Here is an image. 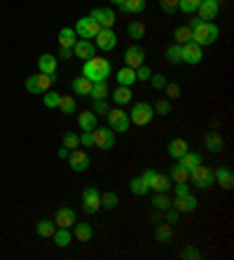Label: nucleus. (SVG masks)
Listing matches in <instances>:
<instances>
[{"label":"nucleus","mask_w":234,"mask_h":260,"mask_svg":"<svg viewBox=\"0 0 234 260\" xmlns=\"http://www.w3.org/2000/svg\"><path fill=\"white\" fill-rule=\"evenodd\" d=\"M192 43H197L199 47H209L218 40L220 28L213 21H202V19H192Z\"/></svg>","instance_id":"1"},{"label":"nucleus","mask_w":234,"mask_h":260,"mask_svg":"<svg viewBox=\"0 0 234 260\" xmlns=\"http://www.w3.org/2000/svg\"><path fill=\"white\" fill-rule=\"evenodd\" d=\"M113 73V66H110L108 59L103 56H91L82 63V75L91 82H101V80H108V75Z\"/></svg>","instance_id":"2"},{"label":"nucleus","mask_w":234,"mask_h":260,"mask_svg":"<svg viewBox=\"0 0 234 260\" xmlns=\"http://www.w3.org/2000/svg\"><path fill=\"white\" fill-rule=\"evenodd\" d=\"M152 117H155V108H152V103H148V101L133 103L131 113H129V120H131V124H136V127H145V124H150Z\"/></svg>","instance_id":"3"},{"label":"nucleus","mask_w":234,"mask_h":260,"mask_svg":"<svg viewBox=\"0 0 234 260\" xmlns=\"http://www.w3.org/2000/svg\"><path fill=\"white\" fill-rule=\"evenodd\" d=\"M106 115H108V127L113 129V132H129L131 120H129V113H126V110H122V106L110 108Z\"/></svg>","instance_id":"4"},{"label":"nucleus","mask_w":234,"mask_h":260,"mask_svg":"<svg viewBox=\"0 0 234 260\" xmlns=\"http://www.w3.org/2000/svg\"><path fill=\"white\" fill-rule=\"evenodd\" d=\"M54 82H56V75H45V73L30 75V78L26 80V91H30V94H45Z\"/></svg>","instance_id":"5"},{"label":"nucleus","mask_w":234,"mask_h":260,"mask_svg":"<svg viewBox=\"0 0 234 260\" xmlns=\"http://www.w3.org/2000/svg\"><path fill=\"white\" fill-rule=\"evenodd\" d=\"M190 178L194 181V185L197 188H213V183H216V178H213V169H209V167H204V164H197L194 169H190Z\"/></svg>","instance_id":"6"},{"label":"nucleus","mask_w":234,"mask_h":260,"mask_svg":"<svg viewBox=\"0 0 234 260\" xmlns=\"http://www.w3.org/2000/svg\"><path fill=\"white\" fill-rule=\"evenodd\" d=\"M91 139H94V145H96L98 150H113L115 145V132L108 127H101V129H94L91 132Z\"/></svg>","instance_id":"7"},{"label":"nucleus","mask_w":234,"mask_h":260,"mask_svg":"<svg viewBox=\"0 0 234 260\" xmlns=\"http://www.w3.org/2000/svg\"><path fill=\"white\" fill-rule=\"evenodd\" d=\"M98 30H101V24L91 17H82V19H78V24H75V33H78V38H87V40H91V38H96Z\"/></svg>","instance_id":"8"},{"label":"nucleus","mask_w":234,"mask_h":260,"mask_svg":"<svg viewBox=\"0 0 234 260\" xmlns=\"http://www.w3.org/2000/svg\"><path fill=\"white\" fill-rule=\"evenodd\" d=\"M71 49H73V56H78L80 61H87L91 56H96V45L91 43V40H87V38H78Z\"/></svg>","instance_id":"9"},{"label":"nucleus","mask_w":234,"mask_h":260,"mask_svg":"<svg viewBox=\"0 0 234 260\" xmlns=\"http://www.w3.org/2000/svg\"><path fill=\"white\" fill-rule=\"evenodd\" d=\"M98 209H101V192H98V188H87L82 192V211L96 213Z\"/></svg>","instance_id":"10"},{"label":"nucleus","mask_w":234,"mask_h":260,"mask_svg":"<svg viewBox=\"0 0 234 260\" xmlns=\"http://www.w3.org/2000/svg\"><path fill=\"white\" fill-rule=\"evenodd\" d=\"M145 63V49L138 47V45H131V47H126L124 52V66L133 68L136 71L138 66H143Z\"/></svg>","instance_id":"11"},{"label":"nucleus","mask_w":234,"mask_h":260,"mask_svg":"<svg viewBox=\"0 0 234 260\" xmlns=\"http://www.w3.org/2000/svg\"><path fill=\"white\" fill-rule=\"evenodd\" d=\"M202 59H204V52H202V47H199L197 43H185L183 45V63H190V66H197V63H202Z\"/></svg>","instance_id":"12"},{"label":"nucleus","mask_w":234,"mask_h":260,"mask_svg":"<svg viewBox=\"0 0 234 260\" xmlns=\"http://www.w3.org/2000/svg\"><path fill=\"white\" fill-rule=\"evenodd\" d=\"M89 17L96 19L98 24H101V28H113L115 21H117V17H115V10H110V7H96V10H91Z\"/></svg>","instance_id":"13"},{"label":"nucleus","mask_w":234,"mask_h":260,"mask_svg":"<svg viewBox=\"0 0 234 260\" xmlns=\"http://www.w3.org/2000/svg\"><path fill=\"white\" fill-rule=\"evenodd\" d=\"M197 12H199V19H202V21L216 19L218 12H220V0H202L197 7Z\"/></svg>","instance_id":"14"},{"label":"nucleus","mask_w":234,"mask_h":260,"mask_svg":"<svg viewBox=\"0 0 234 260\" xmlns=\"http://www.w3.org/2000/svg\"><path fill=\"white\" fill-rule=\"evenodd\" d=\"M94 40H96V47L106 49V52H110V49L117 47V33H115L113 28H101Z\"/></svg>","instance_id":"15"},{"label":"nucleus","mask_w":234,"mask_h":260,"mask_svg":"<svg viewBox=\"0 0 234 260\" xmlns=\"http://www.w3.org/2000/svg\"><path fill=\"white\" fill-rule=\"evenodd\" d=\"M75 223H78V216H75V211H73L71 206H61V209H56V216H54L56 228H73Z\"/></svg>","instance_id":"16"},{"label":"nucleus","mask_w":234,"mask_h":260,"mask_svg":"<svg viewBox=\"0 0 234 260\" xmlns=\"http://www.w3.org/2000/svg\"><path fill=\"white\" fill-rule=\"evenodd\" d=\"M68 162H71V169L75 171H87L89 169V152H84V150H75L68 152Z\"/></svg>","instance_id":"17"},{"label":"nucleus","mask_w":234,"mask_h":260,"mask_svg":"<svg viewBox=\"0 0 234 260\" xmlns=\"http://www.w3.org/2000/svg\"><path fill=\"white\" fill-rule=\"evenodd\" d=\"M171 206H174L178 213H192L199 206V202L194 194H183V197H176V202H171Z\"/></svg>","instance_id":"18"},{"label":"nucleus","mask_w":234,"mask_h":260,"mask_svg":"<svg viewBox=\"0 0 234 260\" xmlns=\"http://www.w3.org/2000/svg\"><path fill=\"white\" fill-rule=\"evenodd\" d=\"M213 178L220 183V188L232 190V185H234V174H232V169H229V167H218V169H213Z\"/></svg>","instance_id":"19"},{"label":"nucleus","mask_w":234,"mask_h":260,"mask_svg":"<svg viewBox=\"0 0 234 260\" xmlns=\"http://www.w3.org/2000/svg\"><path fill=\"white\" fill-rule=\"evenodd\" d=\"M78 124H80L82 132H94V129L98 127V115L94 113V110H84V113H80Z\"/></svg>","instance_id":"20"},{"label":"nucleus","mask_w":234,"mask_h":260,"mask_svg":"<svg viewBox=\"0 0 234 260\" xmlns=\"http://www.w3.org/2000/svg\"><path fill=\"white\" fill-rule=\"evenodd\" d=\"M56 66H59V59H56L54 54H42L40 59H38V71L45 73V75H54Z\"/></svg>","instance_id":"21"},{"label":"nucleus","mask_w":234,"mask_h":260,"mask_svg":"<svg viewBox=\"0 0 234 260\" xmlns=\"http://www.w3.org/2000/svg\"><path fill=\"white\" fill-rule=\"evenodd\" d=\"M115 80H117V85H120V87H131L133 82H138V80H136V71H133V68H129V66L120 68V71L115 73Z\"/></svg>","instance_id":"22"},{"label":"nucleus","mask_w":234,"mask_h":260,"mask_svg":"<svg viewBox=\"0 0 234 260\" xmlns=\"http://www.w3.org/2000/svg\"><path fill=\"white\" fill-rule=\"evenodd\" d=\"M73 237L78 242H89L91 237H94V228L89 223H75L73 225Z\"/></svg>","instance_id":"23"},{"label":"nucleus","mask_w":234,"mask_h":260,"mask_svg":"<svg viewBox=\"0 0 234 260\" xmlns=\"http://www.w3.org/2000/svg\"><path fill=\"white\" fill-rule=\"evenodd\" d=\"M110 96H113V101L117 106H126V103L133 101V91H131V87H117L115 91H110Z\"/></svg>","instance_id":"24"},{"label":"nucleus","mask_w":234,"mask_h":260,"mask_svg":"<svg viewBox=\"0 0 234 260\" xmlns=\"http://www.w3.org/2000/svg\"><path fill=\"white\" fill-rule=\"evenodd\" d=\"M166 150H169V155H171L174 159H180L187 150H190V148H187V141L185 139H174L171 143H169Z\"/></svg>","instance_id":"25"},{"label":"nucleus","mask_w":234,"mask_h":260,"mask_svg":"<svg viewBox=\"0 0 234 260\" xmlns=\"http://www.w3.org/2000/svg\"><path fill=\"white\" fill-rule=\"evenodd\" d=\"M150 190L152 192H169L171 190V178L164 174H155V178L150 181Z\"/></svg>","instance_id":"26"},{"label":"nucleus","mask_w":234,"mask_h":260,"mask_svg":"<svg viewBox=\"0 0 234 260\" xmlns=\"http://www.w3.org/2000/svg\"><path fill=\"white\" fill-rule=\"evenodd\" d=\"M108 94H110L108 80H101V82H91L89 99H94V101H101V99H108Z\"/></svg>","instance_id":"27"},{"label":"nucleus","mask_w":234,"mask_h":260,"mask_svg":"<svg viewBox=\"0 0 234 260\" xmlns=\"http://www.w3.org/2000/svg\"><path fill=\"white\" fill-rule=\"evenodd\" d=\"M52 239H54V244L59 248H66V246H71V239H73V235H71V228H56L54 230V235H52Z\"/></svg>","instance_id":"28"},{"label":"nucleus","mask_w":234,"mask_h":260,"mask_svg":"<svg viewBox=\"0 0 234 260\" xmlns=\"http://www.w3.org/2000/svg\"><path fill=\"white\" fill-rule=\"evenodd\" d=\"M91 91V80H87L84 75L73 80V94H78V96H89Z\"/></svg>","instance_id":"29"},{"label":"nucleus","mask_w":234,"mask_h":260,"mask_svg":"<svg viewBox=\"0 0 234 260\" xmlns=\"http://www.w3.org/2000/svg\"><path fill=\"white\" fill-rule=\"evenodd\" d=\"M206 150L213 152V155L222 150V136H220V132H209V134H206Z\"/></svg>","instance_id":"30"},{"label":"nucleus","mask_w":234,"mask_h":260,"mask_svg":"<svg viewBox=\"0 0 234 260\" xmlns=\"http://www.w3.org/2000/svg\"><path fill=\"white\" fill-rule=\"evenodd\" d=\"M56 40H59V45L61 47H73V45H75V40H78V33H75V28H61L59 30V38H56Z\"/></svg>","instance_id":"31"},{"label":"nucleus","mask_w":234,"mask_h":260,"mask_svg":"<svg viewBox=\"0 0 234 260\" xmlns=\"http://www.w3.org/2000/svg\"><path fill=\"white\" fill-rule=\"evenodd\" d=\"M120 10L122 12H129V14H141L145 10V0H124L120 5Z\"/></svg>","instance_id":"32"},{"label":"nucleus","mask_w":234,"mask_h":260,"mask_svg":"<svg viewBox=\"0 0 234 260\" xmlns=\"http://www.w3.org/2000/svg\"><path fill=\"white\" fill-rule=\"evenodd\" d=\"M180 162V167H185L187 171L190 169H194V167H197V164H202V155H199V152H192V150H187L185 155H183V157L178 159Z\"/></svg>","instance_id":"33"},{"label":"nucleus","mask_w":234,"mask_h":260,"mask_svg":"<svg viewBox=\"0 0 234 260\" xmlns=\"http://www.w3.org/2000/svg\"><path fill=\"white\" fill-rule=\"evenodd\" d=\"M129 190H131L136 197H143V194L150 192V188H148V183L141 178V176H136V178H131V183H129Z\"/></svg>","instance_id":"34"},{"label":"nucleus","mask_w":234,"mask_h":260,"mask_svg":"<svg viewBox=\"0 0 234 260\" xmlns=\"http://www.w3.org/2000/svg\"><path fill=\"white\" fill-rule=\"evenodd\" d=\"M174 40H176V45L190 43V40H192V28H190V26H178L174 33Z\"/></svg>","instance_id":"35"},{"label":"nucleus","mask_w":234,"mask_h":260,"mask_svg":"<svg viewBox=\"0 0 234 260\" xmlns=\"http://www.w3.org/2000/svg\"><path fill=\"white\" fill-rule=\"evenodd\" d=\"M169 178L176 183H187V178H190V171L185 169V167H180V162L176 164V167H171V174H169Z\"/></svg>","instance_id":"36"},{"label":"nucleus","mask_w":234,"mask_h":260,"mask_svg":"<svg viewBox=\"0 0 234 260\" xmlns=\"http://www.w3.org/2000/svg\"><path fill=\"white\" fill-rule=\"evenodd\" d=\"M152 206H155L157 211H166L169 206H171V197H169V192H155V197H152Z\"/></svg>","instance_id":"37"},{"label":"nucleus","mask_w":234,"mask_h":260,"mask_svg":"<svg viewBox=\"0 0 234 260\" xmlns=\"http://www.w3.org/2000/svg\"><path fill=\"white\" fill-rule=\"evenodd\" d=\"M166 61L169 63H183V45H171L166 47Z\"/></svg>","instance_id":"38"},{"label":"nucleus","mask_w":234,"mask_h":260,"mask_svg":"<svg viewBox=\"0 0 234 260\" xmlns=\"http://www.w3.org/2000/svg\"><path fill=\"white\" fill-rule=\"evenodd\" d=\"M59 110L63 113V115H71V113H75V99H73L71 94H61Z\"/></svg>","instance_id":"39"},{"label":"nucleus","mask_w":234,"mask_h":260,"mask_svg":"<svg viewBox=\"0 0 234 260\" xmlns=\"http://www.w3.org/2000/svg\"><path fill=\"white\" fill-rule=\"evenodd\" d=\"M101 206H103V209H108V211H113V209H117V206H120V197H117L115 192L101 194Z\"/></svg>","instance_id":"40"},{"label":"nucleus","mask_w":234,"mask_h":260,"mask_svg":"<svg viewBox=\"0 0 234 260\" xmlns=\"http://www.w3.org/2000/svg\"><path fill=\"white\" fill-rule=\"evenodd\" d=\"M126 33H129V38H133V40H141V38H145V26L141 24V21H131V24L126 26Z\"/></svg>","instance_id":"41"},{"label":"nucleus","mask_w":234,"mask_h":260,"mask_svg":"<svg viewBox=\"0 0 234 260\" xmlns=\"http://www.w3.org/2000/svg\"><path fill=\"white\" fill-rule=\"evenodd\" d=\"M54 230H56V228L52 225V220H40V223L36 225V232L40 237H52V235H54Z\"/></svg>","instance_id":"42"},{"label":"nucleus","mask_w":234,"mask_h":260,"mask_svg":"<svg viewBox=\"0 0 234 260\" xmlns=\"http://www.w3.org/2000/svg\"><path fill=\"white\" fill-rule=\"evenodd\" d=\"M155 237H157V242L169 244V242H171V228H169V225H157Z\"/></svg>","instance_id":"43"},{"label":"nucleus","mask_w":234,"mask_h":260,"mask_svg":"<svg viewBox=\"0 0 234 260\" xmlns=\"http://www.w3.org/2000/svg\"><path fill=\"white\" fill-rule=\"evenodd\" d=\"M63 148H68V150H75V148H80V136L78 134H63Z\"/></svg>","instance_id":"44"},{"label":"nucleus","mask_w":234,"mask_h":260,"mask_svg":"<svg viewBox=\"0 0 234 260\" xmlns=\"http://www.w3.org/2000/svg\"><path fill=\"white\" fill-rule=\"evenodd\" d=\"M202 0H178V10H183L185 14H192L197 12V7Z\"/></svg>","instance_id":"45"},{"label":"nucleus","mask_w":234,"mask_h":260,"mask_svg":"<svg viewBox=\"0 0 234 260\" xmlns=\"http://www.w3.org/2000/svg\"><path fill=\"white\" fill-rule=\"evenodd\" d=\"M180 258H185V260H199V258H202V251H199L197 246H185L183 251H180Z\"/></svg>","instance_id":"46"},{"label":"nucleus","mask_w":234,"mask_h":260,"mask_svg":"<svg viewBox=\"0 0 234 260\" xmlns=\"http://www.w3.org/2000/svg\"><path fill=\"white\" fill-rule=\"evenodd\" d=\"M152 108H155V115H169V113H171V101L162 99V101H157Z\"/></svg>","instance_id":"47"},{"label":"nucleus","mask_w":234,"mask_h":260,"mask_svg":"<svg viewBox=\"0 0 234 260\" xmlns=\"http://www.w3.org/2000/svg\"><path fill=\"white\" fill-rule=\"evenodd\" d=\"M42 101H45V106H47V108H59L61 94H59V91H52V94H45V99H42Z\"/></svg>","instance_id":"48"},{"label":"nucleus","mask_w":234,"mask_h":260,"mask_svg":"<svg viewBox=\"0 0 234 260\" xmlns=\"http://www.w3.org/2000/svg\"><path fill=\"white\" fill-rule=\"evenodd\" d=\"M94 113H96V115H106V113H108L110 110V106H108V99H101V101H94Z\"/></svg>","instance_id":"49"},{"label":"nucleus","mask_w":234,"mask_h":260,"mask_svg":"<svg viewBox=\"0 0 234 260\" xmlns=\"http://www.w3.org/2000/svg\"><path fill=\"white\" fill-rule=\"evenodd\" d=\"M159 7H162L166 14H174L178 10V0H159Z\"/></svg>","instance_id":"50"},{"label":"nucleus","mask_w":234,"mask_h":260,"mask_svg":"<svg viewBox=\"0 0 234 260\" xmlns=\"http://www.w3.org/2000/svg\"><path fill=\"white\" fill-rule=\"evenodd\" d=\"M150 75H152V71L145 66V63L136 68V80H141V82H148V80H150Z\"/></svg>","instance_id":"51"},{"label":"nucleus","mask_w":234,"mask_h":260,"mask_svg":"<svg viewBox=\"0 0 234 260\" xmlns=\"http://www.w3.org/2000/svg\"><path fill=\"white\" fill-rule=\"evenodd\" d=\"M164 89H166V96L169 99H178L180 96V85H176V82H166V85H164Z\"/></svg>","instance_id":"52"},{"label":"nucleus","mask_w":234,"mask_h":260,"mask_svg":"<svg viewBox=\"0 0 234 260\" xmlns=\"http://www.w3.org/2000/svg\"><path fill=\"white\" fill-rule=\"evenodd\" d=\"M150 82H152V87H155V89H164V85H166L169 80L164 78V75H155V73H152V75H150Z\"/></svg>","instance_id":"53"},{"label":"nucleus","mask_w":234,"mask_h":260,"mask_svg":"<svg viewBox=\"0 0 234 260\" xmlns=\"http://www.w3.org/2000/svg\"><path fill=\"white\" fill-rule=\"evenodd\" d=\"M80 145H84V148H91V145H94L91 132H82V136H80Z\"/></svg>","instance_id":"54"},{"label":"nucleus","mask_w":234,"mask_h":260,"mask_svg":"<svg viewBox=\"0 0 234 260\" xmlns=\"http://www.w3.org/2000/svg\"><path fill=\"white\" fill-rule=\"evenodd\" d=\"M174 192H176V197H183V194H190V190H187V183H176Z\"/></svg>","instance_id":"55"},{"label":"nucleus","mask_w":234,"mask_h":260,"mask_svg":"<svg viewBox=\"0 0 234 260\" xmlns=\"http://www.w3.org/2000/svg\"><path fill=\"white\" fill-rule=\"evenodd\" d=\"M59 56H61V59H71V56H73V49L71 47H61Z\"/></svg>","instance_id":"56"},{"label":"nucleus","mask_w":234,"mask_h":260,"mask_svg":"<svg viewBox=\"0 0 234 260\" xmlns=\"http://www.w3.org/2000/svg\"><path fill=\"white\" fill-rule=\"evenodd\" d=\"M61 159H68V148H59V152H56Z\"/></svg>","instance_id":"57"},{"label":"nucleus","mask_w":234,"mask_h":260,"mask_svg":"<svg viewBox=\"0 0 234 260\" xmlns=\"http://www.w3.org/2000/svg\"><path fill=\"white\" fill-rule=\"evenodd\" d=\"M110 3H113V5H117V7H120L122 3H124V0H110Z\"/></svg>","instance_id":"58"}]
</instances>
